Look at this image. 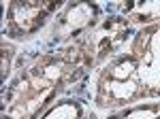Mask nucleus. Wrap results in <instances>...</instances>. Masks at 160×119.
Segmentation results:
<instances>
[{"mask_svg":"<svg viewBox=\"0 0 160 119\" xmlns=\"http://www.w3.org/2000/svg\"><path fill=\"white\" fill-rule=\"evenodd\" d=\"M88 79L79 40L53 51L22 53L13 77L2 85V119H38L62 96L86 98Z\"/></svg>","mask_w":160,"mask_h":119,"instance_id":"f257e3e1","label":"nucleus"},{"mask_svg":"<svg viewBox=\"0 0 160 119\" xmlns=\"http://www.w3.org/2000/svg\"><path fill=\"white\" fill-rule=\"evenodd\" d=\"M143 100H149L148 87L139 74L137 60L128 49L109 60L100 70H96L92 87V107L96 113L118 111Z\"/></svg>","mask_w":160,"mask_h":119,"instance_id":"f03ea898","label":"nucleus"},{"mask_svg":"<svg viewBox=\"0 0 160 119\" xmlns=\"http://www.w3.org/2000/svg\"><path fill=\"white\" fill-rule=\"evenodd\" d=\"M137 28L124 15L109 13L92 32L79 38L83 55H86V68L88 72L100 70L109 60L126 51V45H130Z\"/></svg>","mask_w":160,"mask_h":119,"instance_id":"7ed1b4c3","label":"nucleus"},{"mask_svg":"<svg viewBox=\"0 0 160 119\" xmlns=\"http://www.w3.org/2000/svg\"><path fill=\"white\" fill-rule=\"evenodd\" d=\"M66 2L62 0H11L4 11L2 38L11 43H30L47 32Z\"/></svg>","mask_w":160,"mask_h":119,"instance_id":"20e7f679","label":"nucleus"},{"mask_svg":"<svg viewBox=\"0 0 160 119\" xmlns=\"http://www.w3.org/2000/svg\"><path fill=\"white\" fill-rule=\"evenodd\" d=\"M105 7L98 2H66L62 11L56 15V19L45 32V38L41 40V51H53L64 45H71L79 40L81 36L92 32L96 26L105 19Z\"/></svg>","mask_w":160,"mask_h":119,"instance_id":"39448f33","label":"nucleus"},{"mask_svg":"<svg viewBox=\"0 0 160 119\" xmlns=\"http://www.w3.org/2000/svg\"><path fill=\"white\" fill-rule=\"evenodd\" d=\"M128 51L139 64V74L148 87L149 100H160V24L137 28Z\"/></svg>","mask_w":160,"mask_h":119,"instance_id":"423d86ee","label":"nucleus"},{"mask_svg":"<svg viewBox=\"0 0 160 119\" xmlns=\"http://www.w3.org/2000/svg\"><path fill=\"white\" fill-rule=\"evenodd\" d=\"M107 11L124 15L135 28L160 24V0H148V2H113V4H107Z\"/></svg>","mask_w":160,"mask_h":119,"instance_id":"0eeeda50","label":"nucleus"},{"mask_svg":"<svg viewBox=\"0 0 160 119\" xmlns=\"http://www.w3.org/2000/svg\"><path fill=\"white\" fill-rule=\"evenodd\" d=\"M86 113H88L86 98H79V96H62L38 119H83Z\"/></svg>","mask_w":160,"mask_h":119,"instance_id":"6e6552de","label":"nucleus"},{"mask_svg":"<svg viewBox=\"0 0 160 119\" xmlns=\"http://www.w3.org/2000/svg\"><path fill=\"white\" fill-rule=\"evenodd\" d=\"M102 119H160V100H143L118 111H109Z\"/></svg>","mask_w":160,"mask_h":119,"instance_id":"1a4fd4ad","label":"nucleus"},{"mask_svg":"<svg viewBox=\"0 0 160 119\" xmlns=\"http://www.w3.org/2000/svg\"><path fill=\"white\" fill-rule=\"evenodd\" d=\"M0 51H2V70H0V81L2 85L9 83V79L13 77V72H15V60L19 58V49L15 47V43L11 40H7V38H2V43H0Z\"/></svg>","mask_w":160,"mask_h":119,"instance_id":"9d476101","label":"nucleus"},{"mask_svg":"<svg viewBox=\"0 0 160 119\" xmlns=\"http://www.w3.org/2000/svg\"><path fill=\"white\" fill-rule=\"evenodd\" d=\"M83 119H102V117H98V113L90 108V111H88V113H86V117H83Z\"/></svg>","mask_w":160,"mask_h":119,"instance_id":"9b49d317","label":"nucleus"}]
</instances>
